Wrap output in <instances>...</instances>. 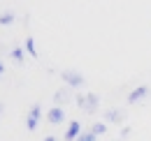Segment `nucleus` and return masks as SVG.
Here are the masks:
<instances>
[{"mask_svg": "<svg viewBox=\"0 0 151 141\" xmlns=\"http://www.w3.org/2000/svg\"><path fill=\"white\" fill-rule=\"evenodd\" d=\"M14 12H12V9H7V12H2V14H0V23H2V26H9V23H14Z\"/></svg>", "mask_w": 151, "mask_h": 141, "instance_id": "11", "label": "nucleus"}, {"mask_svg": "<svg viewBox=\"0 0 151 141\" xmlns=\"http://www.w3.org/2000/svg\"><path fill=\"white\" fill-rule=\"evenodd\" d=\"M2 72H5V65H2V60H0V74H2Z\"/></svg>", "mask_w": 151, "mask_h": 141, "instance_id": "16", "label": "nucleus"}, {"mask_svg": "<svg viewBox=\"0 0 151 141\" xmlns=\"http://www.w3.org/2000/svg\"><path fill=\"white\" fill-rule=\"evenodd\" d=\"M42 141H58V139H56V137H51V134H49V137H44Z\"/></svg>", "mask_w": 151, "mask_h": 141, "instance_id": "15", "label": "nucleus"}, {"mask_svg": "<svg viewBox=\"0 0 151 141\" xmlns=\"http://www.w3.org/2000/svg\"><path fill=\"white\" fill-rule=\"evenodd\" d=\"M60 79H63V83L68 88H81V86H86V76L77 70H63L60 72Z\"/></svg>", "mask_w": 151, "mask_h": 141, "instance_id": "1", "label": "nucleus"}, {"mask_svg": "<svg viewBox=\"0 0 151 141\" xmlns=\"http://www.w3.org/2000/svg\"><path fill=\"white\" fill-rule=\"evenodd\" d=\"M77 141H98V137H95L91 130H86V132H81V134L77 137Z\"/></svg>", "mask_w": 151, "mask_h": 141, "instance_id": "13", "label": "nucleus"}, {"mask_svg": "<svg viewBox=\"0 0 151 141\" xmlns=\"http://www.w3.org/2000/svg\"><path fill=\"white\" fill-rule=\"evenodd\" d=\"M9 58H12L14 63H23V60H26V53H23L21 46H14V49L9 51Z\"/></svg>", "mask_w": 151, "mask_h": 141, "instance_id": "9", "label": "nucleus"}, {"mask_svg": "<svg viewBox=\"0 0 151 141\" xmlns=\"http://www.w3.org/2000/svg\"><path fill=\"white\" fill-rule=\"evenodd\" d=\"M123 120H126V111H123V109H116V106H114V109H105V123H123Z\"/></svg>", "mask_w": 151, "mask_h": 141, "instance_id": "4", "label": "nucleus"}, {"mask_svg": "<svg viewBox=\"0 0 151 141\" xmlns=\"http://www.w3.org/2000/svg\"><path fill=\"white\" fill-rule=\"evenodd\" d=\"M114 141H119V139H114Z\"/></svg>", "mask_w": 151, "mask_h": 141, "instance_id": "18", "label": "nucleus"}, {"mask_svg": "<svg viewBox=\"0 0 151 141\" xmlns=\"http://www.w3.org/2000/svg\"><path fill=\"white\" fill-rule=\"evenodd\" d=\"M70 100H72V88H60L54 93V104L56 106H65Z\"/></svg>", "mask_w": 151, "mask_h": 141, "instance_id": "6", "label": "nucleus"}, {"mask_svg": "<svg viewBox=\"0 0 151 141\" xmlns=\"http://www.w3.org/2000/svg\"><path fill=\"white\" fill-rule=\"evenodd\" d=\"M40 118H42V104L40 102H35V104L28 109V116H26V127L33 132V130H37V123Z\"/></svg>", "mask_w": 151, "mask_h": 141, "instance_id": "2", "label": "nucleus"}, {"mask_svg": "<svg viewBox=\"0 0 151 141\" xmlns=\"http://www.w3.org/2000/svg\"><path fill=\"white\" fill-rule=\"evenodd\" d=\"M47 120H49L51 125H60L63 120H65V109L54 104V109H49V111H47Z\"/></svg>", "mask_w": 151, "mask_h": 141, "instance_id": "5", "label": "nucleus"}, {"mask_svg": "<svg viewBox=\"0 0 151 141\" xmlns=\"http://www.w3.org/2000/svg\"><path fill=\"white\" fill-rule=\"evenodd\" d=\"M91 132H93L95 137H102L107 132V123H93L91 125Z\"/></svg>", "mask_w": 151, "mask_h": 141, "instance_id": "12", "label": "nucleus"}, {"mask_svg": "<svg viewBox=\"0 0 151 141\" xmlns=\"http://www.w3.org/2000/svg\"><path fill=\"white\" fill-rule=\"evenodd\" d=\"M79 109H84L86 113H95L100 109V95L98 93H86L84 95V104L79 106Z\"/></svg>", "mask_w": 151, "mask_h": 141, "instance_id": "3", "label": "nucleus"}, {"mask_svg": "<svg viewBox=\"0 0 151 141\" xmlns=\"http://www.w3.org/2000/svg\"><path fill=\"white\" fill-rule=\"evenodd\" d=\"M26 51L30 53L33 58H37V56H40L37 49H35V39H33V35H26Z\"/></svg>", "mask_w": 151, "mask_h": 141, "instance_id": "10", "label": "nucleus"}, {"mask_svg": "<svg viewBox=\"0 0 151 141\" xmlns=\"http://www.w3.org/2000/svg\"><path fill=\"white\" fill-rule=\"evenodd\" d=\"M0 76H2V74H0Z\"/></svg>", "mask_w": 151, "mask_h": 141, "instance_id": "19", "label": "nucleus"}, {"mask_svg": "<svg viewBox=\"0 0 151 141\" xmlns=\"http://www.w3.org/2000/svg\"><path fill=\"white\" fill-rule=\"evenodd\" d=\"M79 134H81V123H79V120H70V125H68L63 139H65V141H77Z\"/></svg>", "mask_w": 151, "mask_h": 141, "instance_id": "8", "label": "nucleus"}, {"mask_svg": "<svg viewBox=\"0 0 151 141\" xmlns=\"http://www.w3.org/2000/svg\"><path fill=\"white\" fill-rule=\"evenodd\" d=\"M130 134V127H121V139H126Z\"/></svg>", "mask_w": 151, "mask_h": 141, "instance_id": "14", "label": "nucleus"}, {"mask_svg": "<svg viewBox=\"0 0 151 141\" xmlns=\"http://www.w3.org/2000/svg\"><path fill=\"white\" fill-rule=\"evenodd\" d=\"M147 95H149V86H137V88L130 90V95H128V104H137V102H142Z\"/></svg>", "mask_w": 151, "mask_h": 141, "instance_id": "7", "label": "nucleus"}, {"mask_svg": "<svg viewBox=\"0 0 151 141\" xmlns=\"http://www.w3.org/2000/svg\"><path fill=\"white\" fill-rule=\"evenodd\" d=\"M2 111H5V104H2V102H0V113H2Z\"/></svg>", "mask_w": 151, "mask_h": 141, "instance_id": "17", "label": "nucleus"}]
</instances>
